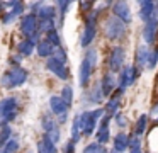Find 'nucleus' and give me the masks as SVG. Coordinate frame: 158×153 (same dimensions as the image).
Returning <instances> with one entry per match:
<instances>
[{
    "mask_svg": "<svg viewBox=\"0 0 158 153\" xmlns=\"http://www.w3.org/2000/svg\"><path fill=\"white\" fill-rule=\"evenodd\" d=\"M104 114L102 109H94V111H85L78 116V122H80V129H82V134L90 136L95 131V124L100 119V116Z\"/></svg>",
    "mask_w": 158,
    "mask_h": 153,
    "instance_id": "nucleus-1",
    "label": "nucleus"
},
{
    "mask_svg": "<svg viewBox=\"0 0 158 153\" xmlns=\"http://www.w3.org/2000/svg\"><path fill=\"white\" fill-rule=\"evenodd\" d=\"M27 80V71L24 70V68L21 66H14L10 71H7V73L2 77V83L5 85V87H19V85H22L24 82Z\"/></svg>",
    "mask_w": 158,
    "mask_h": 153,
    "instance_id": "nucleus-5",
    "label": "nucleus"
},
{
    "mask_svg": "<svg viewBox=\"0 0 158 153\" xmlns=\"http://www.w3.org/2000/svg\"><path fill=\"white\" fill-rule=\"evenodd\" d=\"M146 121H148V116H139V119H138V122H136V131H134V134H138V136H141L144 133V129H146Z\"/></svg>",
    "mask_w": 158,
    "mask_h": 153,
    "instance_id": "nucleus-29",
    "label": "nucleus"
},
{
    "mask_svg": "<svg viewBox=\"0 0 158 153\" xmlns=\"http://www.w3.org/2000/svg\"><path fill=\"white\" fill-rule=\"evenodd\" d=\"M102 97H104V92H102L100 83H97L92 90H89V100L92 102V104H99V102L102 100Z\"/></svg>",
    "mask_w": 158,
    "mask_h": 153,
    "instance_id": "nucleus-23",
    "label": "nucleus"
},
{
    "mask_svg": "<svg viewBox=\"0 0 158 153\" xmlns=\"http://www.w3.org/2000/svg\"><path fill=\"white\" fill-rule=\"evenodd\" d=\"M17 116V99L15 97H7L0 100V124L12 121Z\"/></svg>",
    "mask_w": 158,
    "mask_h": 153,
    "instance_id": "nucleus-4",
    "label": "nucleus"
},
{
    "mask_svg": "<svg viewBox=\"0 0 158 153\" xmlns=\"http://www.w3.org/2000/svg\"><path fill=\"white\" fill-rule=\"evenodd\" d=\"M36 12H38V17L41 20H53V17H55V9H53V7L41 5Z\"/></svg>",
    "mask_w": 158,
    "mask_h": 153,
    "instance_id": "nucleus-24",
    "label": "nucleus"
},
{
    "mask_svg": "<svg viewBox=\"0 0 158 153\" xmlns=\"http://www.w3.org/2000/svg\"><path fill=\"white\" fill-rule=\"evenodd\" d=\"M97 34V10L95 12H92L89 17H87V24H85V31H83L82 34V39H80V43H82V46H89L90 43L94 41V37H95Z\"/></svg>",
    "mask_w": 158,
    "mask_h": 153,
    "instance_id": "nucleus-6",
    "label": "nucleus"
},
{
    "mask_svg": "<svg viewBox=\"0 0 158 153\" xmlns=\"http://www.w3.org/2000/svg\"><path fill=\"white\" fill-rule=\"evenodd\" d=\"M153 90H155V97L158 99V75H156V78H155V87H153Z\"/></svg>",
    "mask_w": 158,
    "mask_h": 153,
    "instance_id": "nucleus-40",
    "label": "nucleus"
},
{
    "mask_svg": "<svg viewBox=\"0 0 158 153\" xmlns=\"http://www.w3.org/2000/svg\"><path fill=\"white\" fill-rule=\"evenodd\" d=\"M55 126H58V124H56V122L53 121V119L49 117V116H44V117H43V128H44V131H46V133L51 131V129L55 128Z\"/></svg>",
    "mask_w": 158,
    "mask_h": 153,
    "instance_id": "nucleus-33",
    "label": "nucleus"
},
{
    "mask_svg": "<svg viewBox=\"0 0 158 153\" xmlns=\"http://www.w3.org/2000/svg\"><path fill=\"white\" fill-rule=\"evenodd\" d=\"M14 19H15V15H14V14H12V12L5 14V15H4V24H10V22H12V20H14Z\"/></svg>",
    "mask_w": 158,
    "mask_h": 153,
    "instance_id": "nucleus-38",
    "label": "nucleus"
},
{
    "mask_svg": "<svg viewBox=\"0 0 158 153\" xmlns=\"http://www.w3.org/2000/svg\"><path fill=\"white\" fill-rule=\"evenodd\" d=\"M2 150H4V153H15L19 150V141L17 139H10Z\"/></svg>",
    "mask_w": 158,
    "mask_h": 153,
    "instance_id": "nucleus-30",
    "label": "nucleus"
},
{
    "mask_svg": "<svg viewBox=\"0 0 158 153\" xmlns=\"http://www.w3.org/2000/svg\"><path fill=\"white\" fill-rule=\"evenodd\" d=\"M48 41L53 44V46L60 48V36H58V32H56V29L51 31V32H48Z\"/></svg>",
    "mask_w": 158,
    "mask_h": 153,
    "instance_id": "nucleus-34",
    "label": "nucleus"
},
{
    "mask_svg": "<svg viewBox=\"0 0 158 153\" xmlns=\"http://www.w3.org/2000/svg\"><path fill=\"white\" fill-rule=\"evenodd\" d=\"M112 12L116 14L117 19H121L124 24L131 22V10L126 2H114L112 3Z\"/></svg>",
    "mask_w": 158,
    "mask_h": 153,
    "instance_id": "nucleus-13",
    "label": "nucleus"
},
{
    "mask_svg": "<svg viewBox=\"0 0 158 153\" xmlns=\"http://www.w3.org/2000/svg\"><path fill=\"white\" fill-rule=\"evenodd\" d=\"M114 119H116V122H117V126H119V128H124V126L127 124V119L124 117L123 114H119V112L116 114V117H114Z\"/></svg>",
    "mask_w": 158,
    "mask_h": 153,
    "instance_id": "nucleus-35",
    "label": "nucleus"
},
{
    "mask_svg": "<svg viewBox=\"0 0 158 153\" xmlns=\"http://www.w3.org/2000/svg\"><path fill=\"white\" fill-rule=\"evenodd\" d=\"M109 122H110V116H104L100 121L99 131H97V143L99 145H106L109 141Z\"/></svg>",
    "mask_w": 158,
    "mask_h": 153,
    "instance_id": "nucleus-14",
    "label": "nucleus"
},
{
    "mask_svg": "<svg viewBox=\"0 0 158 153\" xmlns=\"http://www.w3.org/2000/svg\"><path fill=\"white\" fill-rule=\"evenodd\" d=\"M138 75H139V70H138L136 66H133V65H127V66H124L123 70H121V77H119V85H117V90H119V92H124V90H126V88L138 78Z\"/></svg>",
    "mask_w": 158,
    "mask_h": 153,
    "instance_id": "nucleus-7",
    "label": "nucleus"
},
{
    "mask_svg": "<svg viewBox=\"0 0 158 153\" xmlns=\"http://www.w3.org/2000/svg\"><path fill=\"white\" fill-rule=\"evenodd\" d=\"M61 99H63V102H65L66 105H72V102H73V88L72 87H65L61 90Z\"/></svg>",
    "mask_w": 158,
    "mask_h": 153,
    "instance_id": "nucleus-28",
    "label": "nucleus"
},
{
    "mask_svg": "<svg viewBox=\"0 0 158 153\" xmlns=\"http://www.w3.org/2000/svg\"><path fill=\"white\" fill-rule=\"evenodd\" d=\"M39 29L44 31L46 34L51 32V31H55V20H41V26H39Z\"/></svg>",
    "mask_w": 158,
    "mask_h": 153,
    "instance_id": "nucleus-32",
    "label": "nucleus"
},
{
    "mask_svg": "<svg viewBox=\"0 0 158 153\" xmlns=\"http://www.w3.org/2000/svg\"><path fill=\"white\" fill-rule=\"evenodd\" d=\"M150 116H151V119H153V121H156V122H158V102H155V104H153Z\"/></svg>",
    "mask_w": 158,
    "mask_h": 153,
    "instance_id": "nucleus-36",
    "label": "nucleus"
},
{
    "mask_svg": "<svg viewBox=\"0 0 158 153\" xmlns=\"http://www.w3.org/2000/svg\"><path fill=\"white\" fill-rule=\"evenodd\" d=\"M83 153H110V151H107L104 145L92 143V145H89V146H85V148H83Z\"/></svg>",
    "mask_w": 158,
    "mask_h": 153,
    "instance_id": "nucleus-25",
    "label": "nucleus"
},
{
    "mask_svg": "<svg viewBox=\"0 0 158 153\" xmlns=\"http://www.w3.org/2000/svg\"><path fill=\"white\" fill-rule=\"evenodd\" d=\"M70 5H72L70 2H58V7H60V12H61V15L68 12V7H70Z\"/></svg>",
    "mask_w": 158,
    "mask_h": 153,
    "instance_id": "nucleus-37",
    "label": "nucleus"
},
{
    "mask_svg": "<svg viewBox=\"0 0 158 153\" xmlns=\"http://www.w3.org/2000/svg\"><path fill=\"white\" fill-rule=\"evenodd\" d=\"M158 34V10L155 12V15L144 24V29H143V37L146 43H153L155 37Z\"/></svg>",
    "mask_w": 158,
    "mask_h": 153,
    "instance_id": "nucleus-11",
    "label": "nucleus"
},
{
    "mask_svg": "<svg viewBox=\"0 0 158 153\" xmlns=\"http://www.w3.org/2000/svg\"><path fill=\"white\" fill-rule=\"evenodd\" d=\"M97 63V51L95 49H89L82 61V66H80V85L85 87L90 80V75H92L94 68Z\"/></svg>",
    "mask_w": 158,
    "mask_h": 153,
    "instance_id": "nucleus-2",
    "label": "nucleus"
},
{
    "mask_svg": "<svg viewBox=\"0 0 158 153\" xmlns=\"http://www.w3.org/2000/svg\"><path fill=\"white\" fill-rule=\"evenodd\" d=\"M10 133H12V129L9 126H4V129L0 131V148H4L10 141Z\"/></svg>",
    "mask_w": 158,
    "mask_h": 153,
    "instance_id": "nucleus-27",
    "label": "nucleus"
},
{
    "mask_svg": "<svg viewBox=\"0 0 158 153\" xmlns=\"http://www.w3.org/2000/svg\"><path fill=\"white\" fill-rule=\"evenodd\" d=\"M38 153H56V146L55 143H51L48 138H43L38 145Z\"/></svg>",
    "mask_w": 158,
    "mask_h": 153,
    "instance_id": "nucleus-21",
    "label": "nucleus"
},
{
    "mask_svg": "<svg viewBox=\"0 0 158 153\" xmlns=\"http://www.w3.org/2000/svg\"><path fill=\"white\" fill-rule=\"evenodd\" d=\"M148 56H150V51L146 46H138L136 51V68L141 70L144 65H148Z\"/></svg>",
    "mask_w": 158,
    "mask_h": 153,
    "instance_id": "nucleus-19",
    "label": "nucleus"
},
{
    "mask_svg": "<svg viewBox=\"0 0 158 153\" xmlns=\"http://www.w3.org/2000/svg\"><path fill=\"white\" fill-rule=\"evenodd\" d=\"M82 136V129H80V122H78V116L73 119V126H72V141L77 143Z\"/></svg>",
    "mask_w": 158,
    "mask_h": 153,
    "instance_id": "nucleus-26",
    "label": "nucleus"
},
{
    "mask_svg": "<svg viewBox=\"0 0 158 153\" xmlns=\"http://www.w3.org/2000/svg\"><path fill=\"white\" fill-rule=\"evenodd\" d=\"M100 87H102L104 95H110V94H114V90H116V87H117L114 73H106V75H104L102 82H100Z\"/></svg>",
    "mask_w": 158,
    "mask_h": 153,
    "instance_id": "nucleus-17",
    "label": "nucleus"
},
{
    "mask_svg": "<svg viewBox=\"0 0 158 153\" xmlns=\"http://www.w3.org/2000/svg\"><path fill=\"white\" fill-rule=\"evenodd\" d=\"M46 68H48L49 71H53V73H55L58 78H61V80H66L68 75H70L68 68H66V61H61V60H58V58H55V56L48 58Z\"/></svg>",
    "mask_w": 158,
    "mask_h": 153,
    "instance_id": "nucleus-8",
    "label": "nucleus"
},
{
    "mask_svg": "<svg viewBox=\"0 0 158 153\" xmlns=\"http://www.w3.org/2000/svg\"><path fill=\"white\" fill-rule=\"evenodd\" d=\"M55 49H56V46H53L48 39L38 43V54H39V56H46V58L49 56V58H51L53 54H55Z\"/></svg>",
    "mask_w": 158,
    "mask_h": 153,
    "instance_id": "nucleus-20",
    "label": "nucleus"
},
{
    "mask_svg": "<svg viewBox=\"0 0 158 153\" xmlns=\"http://www.w3.org/2000/svg\"><path fill=\"white\" fill-rule=\"evenodd\" d=\"M121 95H123V92H119V90L114 92L112 97H110V100L107 102L106 111L109 112V116H110V114H114V116L117 114V109H119V104H121Z\"/></svg>",
    "mask_w": 158,
    "mask_h": 153,
    "instance_id": "nucleus-18",
    "label": "nucleus"
},
{
    "mask_svg": "<svg viewBox=\"0 0 158 153\" xmlns=\"http://www.w3.org/2000/svg\"><path fill=\"white\" fill-rule=\"evenodd\" d=\"M0 153H4V150H2V148H0Z\"/></svg>",
    "mask_w": 158,
    "mask_h": 153,
    "instance_id": "nucleus-41",
    "label": "nucleus"
},
{
    "mask_svg": "<svg viewBox=\"0 0 158 153\" xmlns=\"http://www.w3.org/2000/svg\"><path fill=\"white\" fill-rule=\"evenodd\" d=\"M156 10L158 9H156V3L155 2H139V17L144 22H148V20L155 15Z\"/></svg>",
    "mask_w": 158,
    "mask_h": 153,
    "instance_id": "nucleus-16",
    "label": "nucleus"
},
{
    "mask_svg": "<svg viewBox=\"0 0 158 153\" xmlns=\"http://www.w3.org/2000/svg\"><path fill=\"white\" fill-rule=\"evenodd\" d=\"M36 29H38V19H36L34 14H29L24 15L21 20V31L24 32V36H34Z\"/></svg>",
    "mask_w": 158,
    "mask_h": 153,
    "instance_id": "nucleus-12",
    "label": "nucleus"
},
{
    "mask_svg": "<svg viewBox=\"0 0 158 153\" xmlns=\"http://www.w3.org/2000/svg\"><path fill=\"white\" fill-rule=\"evenodd\" d=\"M104 34H106L107 39H112V41L121 39L126 34V24L117 17H109L106 20V26H104Z\"/></svg>",
    "mask_w": 158,
    "mask_h": 153,
    "instance_id": "nucleus-3",
    "label": "nucleus"
},
{
    "mask_svg": "<svg viewBox=\"0 0 158 153\" xmlns=\"http://www.w3.org/2000/svg\"><path fill=\"white\" fill-rule=\"evenodd\" d=\"M92 5H94V2H80V7H82L83 10H90Z\"/></svg>",
    "mask_w": 158,
    "mask_h": 153,
    "instance_id": "nucleus-39",
    "label": "nucleus"
},
{
    "mask_svg": "<svg viewBox=\"0 0 158 153\" xmlns=\"http://www.w3.org/2000/svg\"><path fill=\"white\" fill-rule=\"evenodd\" d=\"M49 107H51V111L55 112L56 116H58L60 122H65L66 117H68V105L63 102L61 97H51L49 99Z\"/></svg>",
    "mask_w": 158,
    "mask_h": 153,
    "instance_id": "nucleus-10",
    "label": "nucleus"
},
{
    "mask_svg": "<svg viewBox=\"0 0 158 153\" xmlns=\"http://www.w3.org/2000/svg\"><path fill=\"white\" fill-rule=\"evenodd\" d=\"M124 61H126V51L124 48L116 46L112 51H110V56H109V68L114 71H119L124 68Z\"/></svg>",
    "mask_w": 158,
    "mask_h": 153,
    "instance_id": "nucleus-9",
    "label": "nucleus"
},
{
    "mask_svg": "<svg viewBox=\"0 0 158 153\" xmlns=\"http://www.w3.org/2000/svg\"><path fill=\"white\" fill-rule=\"evenodd\" d=\"M158 63V49H151L150 51V56H148V68H153L155 65Z\"/></svg>",
    "mask_w": 158,
    "mask_h": 153,
    "instance_id": "nucleus-31",
    "label": "nucleus"
},
{
    "mask_svg": "<svg viewBox=\"0 0 158 153\" xmlns=\"http://www.w3.org/2000/svg\"><path fill=\"white\" fill-rule=\"evenodd\" d=\"M129 141H131V136H127L126 133H117L114 136V151L116 153H123L126 148H129Z\"/></svg>",
    "mask_w": 158,
    "mask_h": 153,
    "instance_id": "nucleus-15",
    "label": "nucleus"
},
{
    "mask_svg": "<svg viewBox=\"0 0 158 153\" xmlns=\"http://www.w3.org/2000/svg\"><path fill=\"white\" fill-rule=\"evenodd\" d=\"M17 49H19V53H21L22 56H29V54L34 51V41H32V39L21 41V43H19V46H17Z\"/></svg>",
    "mask_w": 158,
    "mask_h": 153,
    "instance_id": "nucleus-22",
    "label": "nucleus"
}]
</instances>
